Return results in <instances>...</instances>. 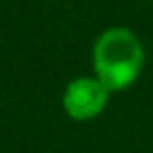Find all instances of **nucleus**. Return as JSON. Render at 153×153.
Listing matches in <instances>:
<instances>
[{
  "label": "nucleus",
  "mask_w": 153,
  "mask_h": 153,
  "mask_svg": "<svg viewBox=\"0 0 153 153\" xmlns=\"http://www.w3.org/2000/svg\"><path fill=\"white\" fill-rule=\"evenodd\" d=\"M93 74L110 88L120 93L131 88L146 65V50L141 38L127 26H110L100 31L91 48Z\"/></svg>",
  "instance_id": "obj_1"
},
{
  "label": "nucleus",
  "mask_w": 153,
  "mask_h": 153,
  "mask_svg": "<svg viewBox=\"0 0 153 153\" xmlns=\"http://www.w3.org/2000/svg\"><path fill=\"white\" fill-rule=\"evenodd\" d=\"M110 96V88L96 74L74 76L62 91V110L74 122H91L105 112Z\"/></svg>",
  "instance_id": "obj_2"
}]
</instances>
